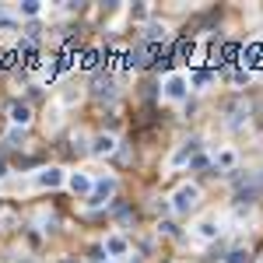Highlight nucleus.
<instances>
[{
  "instance_id": "obj_5",
  "label": "nucleus",
  "mask_w": 263,
  "mask_h": 263,
  "mask_svg": "<svg viewBox=\"0 0 263 263\" xmlns=\"http://www.w3.org/2000/svg\"><path fill=\"white\" fill-rule=\"evenodd\" d=\"M70 190H74V193H95V183H91L88 176L74 172V176H70Z\"/></svg>"
},
{
  "instance_id": "obj_6",
  "label": "nucleus",
  "mask_w": 263,
  "mask_h": 263,
  "mask_svg": "<svg viewBox=\"0 0 263 263\" xmlns=\"http://www.w3.org/2000/svg\"><path fill=\"white\" fill-rule=\"evenodd\" d=\"M106 253L109 256H127V239L123 235H109L106 239Z\"/></svg>"
},
{
  "instance_id": "obj_19",
  "label": "nucleus",
  "mask_w": 263,
  "mask_h": 263,
  "mask_svg": "<svg viewBox=\"0 0 263 263\" xmlns=\"http://www.w3.org/2000/svg\"><path fill=\"white\" fill-rule=\"evenodd\" d=\"M18 140H25V133H21V130H11V133H7V144H11V147H14Z\"/></svg>"
},
{
  "instance_id": "obj_11",
  "label": "nucleus",
  "mask_w": 263,
  "mask_h": 263,
  "mask_svg": "<svg viewBox=\"0 0 263 263\" xmlns=\"http://www.w3.org/2000/svg\"><path fill=\"white\" fill-rule=\"evenodd\" d=\"M113 147H116V140H113V137H109V133H102V137H98V140H95V147H91V151H95V154H109V151H113Z\"/></svg>"
},
{
  "instance_id": "obj_10",
  "label": "nucleus",
  "mask_w": 263,
  "mask_h": 263,
  "mask_svg": "<svg viewBox=\"0 0 263 263\" xmlns=\"http://www.w3.org/2000/svg\"><path fill=\"white\" fill-rule=\"evenodd\" d=\"M256 197H260V186H256V183H249V186H242V190L235 193V200H239V203H253Z\"/></svg>"
},
{
  "instance_id": "obj_8",
  "label": "nucleus",
  "mask_w": 263,
  "mask_h": 263,
  "mask_svg": "<svg viewBox=\"0 0 263 263\" xmlns=\"http://www.w3.org/2000/svg\"><path fill=\"white\" fill-rule=\"evenodd\" d=\"M116 190V179H98L95 183V197H91V203H102V197H109Z\"/></svg>"
},
{
  "instance_id": "obj_2",
  "label": "nucleus",
  "mask_w": 263,
  "mask_h": 263,
  "mask_svg": "<svg viewBox=\"0 0 263 263\" xmlns=\"http://www.w3.org/2000/svg\"><path fill=\"white\" fill-rule=\"evenodd\" d=\"M165 98H172V102L186 98V77H183V74H172V77L165 81Z\"/></svg>"
},
{
  "instance_id": "obj_9",
  "label": "nucleus",
  "mask_w": 263,
  "mask_h": 263,
  "mask_svg": "<svg viewBox=\"0 0 263 263\" xmlns=\"http://www.w3.org/2000/svg\"><path fill=\"white\" fill-rule=\"evenodd\" d=\"M95 95L98 98H113V77L106 74V77H95Z\"/></svg>"
},
{
  "instance_id": "obj_22",
  "label": "nucleus",
  "mask_w": 263,
  "mask_h": 263,
  "mask_svg": "<svg viewBox=\"0 0 263 263\" xmlns=\"http://www.w3.org/2000/svg\"><path fill=\"white\" fill-rule=\"evenodd\" d=\"M60 263H77V260H70V256H67V260H60Z\"/></svg>"
},
{
  "instance_id": "obj_3",
  "label": "nucleus",
  "mask_w": 263,
  "mask_h": 263,
  "mask_svg": "<svg viewBox=\"0 0 263 263\" xmlns=\"http://www.w3.org/2000/svg\"><path fill=\"white\" fill-rule=\"evenodd\" d=\"M39 186H46V190H53V186H60L64 183V172L60 169H46V172H39V179H35Z\"/></svg>"
},
{
  "instance_id": "obj_12",
  "label": "nucleus",
  "mask_w": 263,
  "mask_h": 263,
  "mask_svg": "<svg viewBox=\"0 0 263 263\" xmlns=\"http://www.w3.org/2000/svg\"><path fill=\"white\" fill-rule=\"evenodd\" d=\"M127 64H130V67H144V64H147V46H137L130 57H127Z\"/></svg>"
},
{
  "instance_id": "obj_13",
  "label": "nucleus",
  "mask_w": 263,
  "mask_h": 263,
  "mask_svg": "<svg viewBox=\"0 0 263 263\" xmlns=\"http://www.w3.org/2000/svg\"><path fill=\"white\" fill-rule=\"evenodd\" d=\"M197 232H200V239H214V235H218V225H214V221H200Z\"/></svg>"
},
{
  "instance_id": "obj_20",
  "label": "nucleus",
  "mask_w": 263,
  "mask_h": 263,
  "mask_svg": "<svg viewBox=\"0 0 263 263\" xmlns=\"http://www.w3.org/2000/svg\"><path fill=\"white\" fill-rule=\"evenodd\" d=\"M190 165H193V169H207V158H203V154H193Z\"/></svg>"
},
{
  "instance_id": "obj_4",
  "label": "nucleus",
  "mask_w": 263,
  "mask_h": 263,
  "mask_svg": "<svg viewBox=\"0 0 263 263\" xmlns=\"http://www.w3.org/2000/svg\"><path fill=\"white\" fill-rule=\"evenodd\" d=\"M197 151H200V140H186V147H179V151L172 154V165H183V162H190Z\"/></svg>"
},
{
  "instance_id": "obj_7",
  "label": "nucleus",
  "mask_w": 263,
  "mask_h": 263,
  "mask_svg": "<svg viewBox=\"0 0 263 263\" xmlns=\"http://www.w3.org/2000/svg\"><path fill=\"white\" fill-rule=\"evenodd\" d=\"M11 120H14L18 127H25V123L32 120V109H28L25 102H14V106H11Z\"/></svg>"
},
{
  "instance_id": "obj_15",
  "label": "nucleus",
  "mask_w": 263,
  "mask_h": 263,
  "mask_svg": "<svg viewBox=\"0 0 263 263\" xmlns=\"http://www.w3.org/2000/svg\"><path fill=\"white\" fill-rule=\"evenodd\" d=\"M39 7H42L39 0H25V4H21V14H28V18H35V14H39Z\"/></svg>"
},
{
  "instance_id": "obj_17",
  "label": "nucleus",
  "mask_w": 263,
  "mask_h": 263,
  "mask_svg": "<svg viewBox=\"0 0 263 263\" xmlns=\"http://www.w3.org/2000/svg\"><path fill=\"white\" fill-rule=\"evenodd\" d=\"M207 77H211L207 70H193V88H203V84H207Z\"/></svg>"
},
{
  "instance_id": "obj_21",
  "label": "nucleus",
  "mask_w": 263,
  "mask_h": 263,
  "mask_svg": "<svg viewBox=\"0 0 263 263\" xmlns=\"http://www.w3.org/2000/svg\"><path fill=\"white\" fill-rule=\"evenodd\" d=\"M4 172H7V165H4V162H0V176H4Z\"/></svg>"
},
{
  "instance_id": "obj_14",
  "label": "nucleus",
  "mask_w": 263,
  "mask_h": 263,
  "mask_svg": "<svg viewBox=\"0 0 263 263\" xmlns=\"http://www.w3.org/2000/svg\"><path fill=\"white\" fill-rule=\"evenodd\" d=\"M225 263H249V253H246V249H232V253L225 256Z\"/></svg>"
},
{
  "instance_id": "obj_1",
  "label": "nucleus",
  "mask_w": 263,
  "mask_h": 263,
  "mask_svg": "<svg viewBox=\"0 0 263 263\" xmlns=\"http://www.w3.org/2000/svg\"><path fill=\"white\" fill-rule=\"evenodd\" d=\"M197 203H200V190L186 183V186H179V190H176V197H172V211H179V214H190Z\"/></svg>"
},
{
  "instance_id": "obj_18",
  "label": "nucleus",
  "mask_w": 263,
  "mask_h": 263,
  "mask_svg": "<svg viewBox=\"0 0 263 263\" xmlns=\"http://www.w3.org/2000/svg\"><path fill=\"white\" fill-rule=\"evenodd\" d=\"M218 165H225V169L235 165V154H232V151H221V154H218Z\"/></svg>"
},
{
  "instance_id": "obj_16",
  "label": "nucleus",
  "mask_w": 263,
  "mask_h": 263,
  "mask_svg": "<svg viewBox=\"0 0 263 263\" xmlns=\"http://www.w3.org/2000/svg\"><path fill=\"white\" fill-rule=\"evenodd\" d=\"M147 39H165V25H147Z\"/></svg>"
}]
</instances>
